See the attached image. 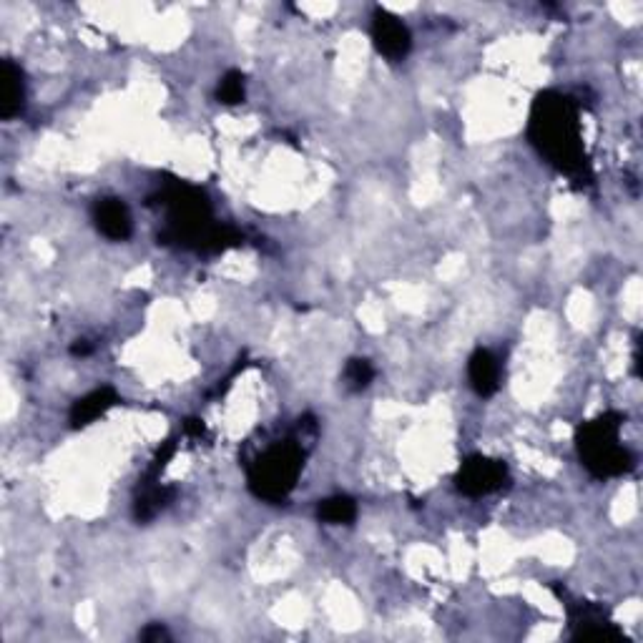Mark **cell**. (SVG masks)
I'll return each mask as SVG.
<instances>
[{
	"label": "cell",
	"mask_w": 643,
	"mask_h": 643,
	"mask_svg": "<svg viewBox=\"0 0 643 643\" xmlns=\"http://www.w3.org/2000/svg\"><path fill=\"white\" fill-rule=\"evenodd\" d=\"M621 425V412H603L596 420L578 427V455L596 478H616L633 468V455L618 443Z\"/></svg>",
	"instance_id": "obj_2"
},
{
	"label": "cell",
	"mask_w": 643,
	"mask_h": 643,
	"mask_svg": "<svg viewBox=\"0 0 643 643\" xmlns=\"http://www.w3.org/2000/svg\"><path fill=\"white\" fill-rule=\"evenodd\" d=\"M568 618H571L573 638L576 641H626L623 633L608 621L606 613L591 603H578L568 606Z\"/></svg>",
	"instance_id": "obj_6"
},
{
	"label": "cell",
	"mask_w": 643,
	"mask_h": 643,
	"mask_svg": "<svg viewBox=\"0 0 643 643\" xmlns=\"http://www.w3.org/2000/svg\"><path fill=\"white\" fill-rule=\"evenodd\" d=\"M141 641H146V643H159V641H169V631H166L164 626H161V623H151V626H146L144 631H141Z\"/></svg>",
	"instance_id": "obj_15"
},
{
	"label": "cell",
	"mask_w": 643,
	"mask_h": 643,
	"mask_svg": "<svg viewBox=\"0 0 643 643\" xmlns=\"http://www.w3.org/2000/svg\"><path fill=\"white\" fill-rule=\"evenodd\" d=\"M528 139L558 171L573 179L588 176L583 131L573 98L558 91H546L535 98L533 111H530Z\"/></svg>",
	"instance_id": "obj_1"
},
{
	"label": "cell",
	"mask_w": 643,
	"mask_h": 643,
	"mask_svg": "<svg viewBox=\"0 0 643 643\" xmlns=\"http://www.w3.org/2000/svg\"><path fill=\"white\" fill-rule=\"evenodd\" d=\"M375 377V370H372L370 360H362V357H355V360L347 362L345 367V385L347 390L362 392Z\"/></svg>",
	"instance_id": "obj_13"
},
{
	"label": "cell",
	"mask_w": 643,
	"mask_h": 643,
	"mask_svg": "<svg viewBox=\"0 0 643 643\" xmlns=\"http://www.w3.org/2000/svg\"><path fill=\"white\" fill-rule=\"evenodd\" d=\"M304 435L264 450L249 465V490L267 503H284L304 468Z\"/></svg>",
	"instance_id": "obj_3"
},
{
	"label": "cell",
	"mask_w": 643,
	"mask_h": 643,
	"mask_svg": "<svg viewBox=\"0 0 643 643\" xmlns=\"http://www.w3.org/2000/svg\"><path fill=\"white\" fill-rule=\"evenodd\" d=\"M317 515L330 525H347L357 518V505L350 495H332L319 503Z\"/></svg>",
	"instance_id": "obj_11"
},
{
	"label": "cell",
	"mask_w": 643,
	"mask_h": 643,
	"mask_svg": "<svg viewBox=\"0 0 643 643\" xmlns=\"http://www.w3.org/2000/svg\"><path fill=\"white\" fill-rule=\"evenodd\" d=\"M23 101H26L23 71L13 61H3L0 63V119H16L23 111Z\"/></svg>",
	"instance_id": "obj_8"
},
{
	"label": "cell",
	"mask_w": 643,
	"mask_h": 643,
	"mask_svg": "<svg viewBox=\"0 0 643 643\" xmlns=\"http://www.w3.org/2000/svg\"><path fill=\"white\" fill-rule=\"evenodd\" d=\"M372 41L377 51L390 61H402L412 48V36L405 23L382 8H377L372 18Z\"/></svg>",
	"instance_id": "obj_5"
},
{
	"label": "cell",
	"mask_w": 643,
	"mask_h": 643,
	"mask_svg": "<svg viewBox=\"0 0 643 643\" xmlns=\"http://www.w3.org/2000/svg\"><path fill=\"white\" fill-rule=\"evenodd\" d=\"M217 98L227 106H237L244 101V73L242 71H229L227 76L219 81Z\"/></svg>",
	"instance_id": "obj_14"
},
{
	"label": "cell",
	"mask_w": 643,
	"mask_h": 643,
	"mask_svg": "<svg viewBox=\"0 0 643 643\" xmlns=\"http://www.w3.org/2000/svg\"><path fill=\"white\" fill-rule=\"evenodd\" d=\"M174 498V490L171 488H161V485H154L149 483L146 485L144 493L136 498V520H141V523H146V520L154 518L156 513H161V510L169 505V500Z\"/></svg>",
	"instance_id": "obj_12"
},
{
	"label": "cell",
	"mask_w": 643,
	"mask_h": 643,
	"mask_svg": "<svg viewBox=\"0 0 643 643\" xmlns=\"http://www.w3.org/2000/svg\"><path fill=\"white\" fill-rule=\"evenodd\" d=\"M116 402H119V395H116L114 387H98V390L88 392L86 397H81V400L73 402L71 415H68L71 427L91 425L93 420H98L101 415H106V410H111Z\"/></svg>",
	"instance_id": "obj_9"
},
{
	"label": "cell",
	"mask_w": 643,
	"mask_h": 643,
	"mask_svg": "<svg viewBox=\"0 0 643 643\" xmlns=\"http://www.w3.org/2000/svg\"><path fill=\"white\" fill-rule=\"evenodd\" d=\"M508 480V465L500 460L485 458V455H470L463 460L458 475H455V485L463 495L470 498H480V495H490Z\"/></svg>",
	"instance_id": "obj_4"
},
{
	"label": "cell",
	"mask_w": 643,
	"mask_h": 643,
	"mask_svg": "<svg viewBox=\"0 0 643 643\" xmlns=\"http://www.w3.org/2000/svg\"><path fill=\"white\" fill-rule=\"evenodd\" d=\"M91 352H93V347L88 345L86 340H76L71 347V355H76V357H86V355H91Z\"/></svg>",
	"instance_id": "obj_17"
},
{
	"label": "cell",
	"mask_w": 643,
	"mask_h": 643,
	"mask_svg": "<svg viewBox=\"0 0 643 643\" xmlns=\"http://www.w3.org/2000/svg\"><path fill=\"white\" fill-rule=\"evenodd\" d=\"M186 435H191V438H201V435H204V422L196 420V417L186 420Z\"/></svg>",
	"instance_id": "obj_16"
},
{
	"label": "cell",
	"mask_w": 643,
	"mask_h": 643,
	"mask_svg": "<svg viewBox=\"0 0 643 643\" xmlns=\"http://www.w3.org/2000/svg\"><path fill=\"white\" fill-rule=\"evenodd\" d=\"M93 222H96L98 232L103 237L114 239V242H124L134 232L129 206L124 204V199H116V196H106V199H98L93 204Z\"/></svg>",
	"instance_id": "obj_7"
},
{
	"label": "cell",
	"mask_w": 643,
	"mask_h": 643,
	"mask_svg": "<svg viewBox=\"0 0 643 643\" xmlns=\"http://www.w3.org/2000/svg\"><path fill=\"white\" fill-rule=\"evenodd\" d=\"M468 377L480 397H493L500 387V365L490 350H475L468 362Z\"/></svg>",
	"instance_id": "obj_10"
}]
</instances>
